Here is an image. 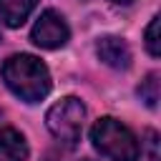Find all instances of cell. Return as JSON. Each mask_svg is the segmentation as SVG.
Segmentation results:
<instances>
[{
    "label": "cell",
    "mask_w": 161,
    "mask_h": 161,
    "mask_svg": "<svg viewBox=\"0 0 161 161\" xmlns=\"http://www.w3.org/2000/svg\"><path fill=\"white\" fill-rule=\"evenodd\" d=\"M0 73L5 86L25 103H38L50 93V73L35 55H28V53L10 55L3 63Z\"/></svg>",
    "instance_id": "cell-1"
},
{
    "label": "cell",
    "mask_w": 161,
    "mask_h": 161,
    "mask_svg": "<svg viewBox=\"0 0 161 161\" xmlns=\"http://www.w3.org/2000/svg\"><path fill=\"white\" fill-rule=\"evenodd\" d=\"M91 141L111 161H138V156H141V146H138L136 136L131 133V128L111 116L98 118L93 123Z\"/></svg>",
    "instance_id": "cell-2"
},
{
    "label": "cell",
    "mask_w": 161,
    "mask_h": 161,
    "mask_svg": "<svg viewBox=\"0 0 161 161\" xmlns=\"http://www.w3.org/2000/svg\"><path fill=\"white\" fill-rule=\"evenodd\" d=\"M83 121H86V106H83L75 96L60 98V101H58L55 106H50L48 113H45V126H48V131H50L58 141H63V143H68V146H73V143L80 138Z\"/></svg>",
    "instance_id": "cell-3"
},
{
    "label": "cell",
    "mask_w": 161,
    "mask_h": 161,
    "mask_svg": "<svg viewBox=\"0 0 161 161\" xmlns=\"http://www.w3.org/2000/svg\"><path fill=\"white\" fill-rule=\"evenodd\" d=\"M68 35H70V30H68L63 15L55 13V10H45L35 20L33 33H30V40L35 45L45 48V50H55V48H63L68 43Z\"/></svg>",
    "instance_id": "cell-4"
},
{
    "label": "cell",
    "mask_w": 161,
    "mask_h": 161,
    "mask_svg": "<svg viewBox=\"0 0 161 161\" xmlns=\"http://www.w3.org/2000/svg\"><path fill=\"white\" fill-rule=\"evenodd\" d=\"M96 53H98V58H101L106 65H111V68H116V70H126V68L131 65V50H128L126 40H121V38H116V35L101 38V40L96 43Z\"/></svg>",
    "instance_id": "cell-5"
},
{
    "label": "cell",
    "mask_w": 161,
    "mask_h": 161,
    "mask_svg": "<svg viewBox=\"0 0 161 161\" xmlns=\"http://www.w3.org/2000/svg\"><path fill=\"white\" fill-rule=\"evenodd\" d=\"M25 158H28L25 136L13 126L0 128V161H25Z\"/></svg>",
    "instance_id": "cell-6"
},
{
    "label": "cell",
    "mask_w": 161,
    "mask_h": 161,
    "mask_svg": "<svg viewBox=\"0 0 161 161\" xmlns=\"http://www.w3.org/2000/svg\"><path fill=\"white\" fill-rule=\"evenodd\" d=\"M38 0H0V18L5 20V25L18 28L28 20V15L35 10Z\"/></svg>",
    "instance_id": "cell-7"
},
{
    "label": "cell",
    "mask_w": 161,
    "mask_h": 161,
    "mask_svg": "<svg viewBox=\"0 0 161 161\" xmlns=\"http://www.w3.org/2000/svg\"><path fill=\"white\" fill-rule=\"evenodd\" d=\"M138 96H141V101H143L148 108H156V103H158V73H148V75L141 80Z\"/></svg>",
    "instance_id": "cell-8"
},
{
    "label": "cell",
    "mask_w": 161,
    "mask_h": 161,
    "mask_svg": "<svg viewBox=\"0 0 161 161\" xmlns=\"http://www.w3.org/2000/svg\"><path fill=\"white\" fill-rule=\"evenodd\" d=\"M158 25H161V18H158V15H153V18H151V23H148V28H146V50H148L153 58H158V55H161Z\"/></svg>",
    "instance_id": "cell-9"
},
{
    "label": "cell",
    "mask_w": 161,
    "mask_h": 161,
    "mask_svg": "<svg viewBox=\"0 0 161 161\" xmlns=\"http://www.w3.org/2000/svg\"><path fill=\"white\" fill-rule=\"evenodd\" d=\"M146 138H148L151 161H158V133H156V131H148V133H146Z\"/></svg>",
    "instance_id": "cell-10"
},
{
    "label": "cell",
    "mask_w": 161,
    "mask_h": 161,
    "mask_svg": "<svg viewBox=\"0 0 161 161\" xmlns=\"http://www.w3.org/2000/svg\"><path fill=\"white\" fill-rule=\"evenodd\" d=\"M45 161H58V156H55V153H53V151H50V153H48V156H45Z\"/></svg>",
    "instance_id": "cell-11"
},
{
    "label": "cell",
    "mask_w": 161,
    "mask_h": 161,
    "mask_svg": "<svg viewBox=\"0 0 161 161\" xmlns=\"http://www.w3.org/2000/svg\"><path fill=\"white\" fill-rule=\"evenodd\" d=\"M111 3H118V5H128V3H133V0H111Z\"/></svg>",
    "instance_id": "cell-12"
},
{
    "label": "cell",
    "mask_w": 161,
    "mask_h": 161,
    "mask_svg": "<svg viewBox=\"0 0 161 161\" xmlns=\"http://www.w3.org/2000/svg\"><path fill=\"white\" fill-rule=\"evenodd\" d=\"M80 161H91V158H80Z\"/></svg>",
    "instance_id": "cell-13"
}]
</instances>
